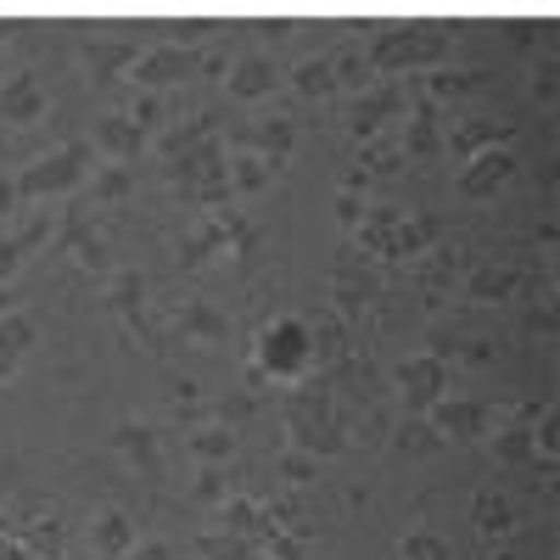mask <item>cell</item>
I'll use <instances>...</instances> for the list:
<instances>
[{"label":"cell","instance_id":"obj_53","mask_svg":"<svg viewBox=\"0 0 560 560\" xmlns=\"http://www.w3.org/2000/svg\"><path fill=\"white\" fill-rule=\"evenodd\" d=\"M459 353L471 359V364H488L493 359V342H459Z\"/></svg>","mask_w":560,"mask_h":560},{"label":"cell","instance_id":"obj_12","mask_svg":"<svg viewBox=\"0 0 560 560\" xmlns=\"http://www.w3.org/2000/svg\"><path fill=\"white\" fill-rule=\"evenodd\" d=\"M275 84H280V68H275L264 51H247V57L230 62V73H224V96H230V102H269V96H275Z\"/></svg>","mask_w":560,"mask_h":560},{"label":"cell","instance_id":"obj_16","mask_svg":"<svg viewBox=\"0 0 560 560\" xmlns=\"http://www.w3.org/2000/svg\"><path fill=\"white\" fill-rule=\"evenodd\" d=\"M45 113H51V96H45V84L34 73H12L0 84V118L7 124H39Z\"/></svg>","mask_w":560,"mask_h":560},{"label":"cell","instance_id":"obj_21","mask_svg":"<svg viewBox=\"0 0 560 560\" xmlns=\"http://www.w3.org/2000/svg\"><path fill=\"white\" fill-rule=\"evenodd\" d=\"M208 140H219V113H213V107L197 113V118H185V124H174V129H163V135H158V152H163L168 163H179V158H191L197 147H208Z\"/></svg>","mask_w":560,"mask_h":560},{"label":"cell","instance_id":"obj_3","mask_svg":"<svg viewBox=\"0 0 560 560\" xmlns=\"http://www.w3.org/2000/svg\"><path fill=\"white\" fill-rule=\"evenodd\" d=\"M454 45V28L443 23H404L393 34H382L376 45H370V68L376 73H432Z\"/></svg>","mask_w":560,"mask_h":560},{"label":"cell","instance_id":"obj_38","mask_svg":"<svg viewBox=\"0 0 560 560\" xmlns=\"http://www.w3.org/2000/svg\"><path fill=\"white\" fill-rule=\"evenodd\" d=\"M197 555L202 560H253V538H236V533H202L197 538Z\"/></svg>","mask_w":560,"mask_h":560},{"label":"cell","instance_id":"obj_26","mask_svg":"<svg viewBox=\"0 0 560 560\" xmlns=\"http://www.w3.org/2000/svg\"><path fill=\"white\" fill-rule=\"evenodd\" d=\"M135 544L140 538H135V522L124 516V510H102V516L90 522V549H96L102 560H124Z\"/></svg>","mask_w":560,"mask_h":560},{"label":"cell","instance_id":"obj_9","mask_svg":"<svg viewBox=\"0 0 560 560\" xmlns=\"http://www.w3.org/2000/svg\"><path fill=\"white\" fill-rule=\"evenodd\" d=\"M510 179H516V152H510V147H493V152L465 158V168L454 174V191H459L465 202H493Z\"/></svg>","mask_w":560,"mask_h":560},{"label":"cell","instance_id":"obj_43","mask_svg":"<svg viewBox=\"0 0 560 560\" xmlns=\"http://www.w3.org/2000/svg\"><path fill=\"white\" fill-rule=\"evenodd\" d=\"M527 90H533V102H538V107H555V96H560V68H555V57H544V62L533 68Z\"/></svg>","mask_w":560,"mask_h":560},{"label":"cell","instance_id":"obj_32","mask_svg":"<svg viewBox=\"0 0 560 560\" xmlns=\"http://www.w3.org/2000/svg\"><path fill=\"white\" fill-rule=\"evenodd\" d=\"M185 448H191L197 465H224L230 454H236V427H219V420H213V427H197Z\"/></svg>","mask_w":560,"mask_h":560},{"label":"cell","instance_id":"obj_31","mask_svg":"<svg viewBox=\"0 0 560 560\" xmlns=\"http://www.w3.org/2000/svg\"><path fill=\"white\" fill-rule=\"evenodd\" d=\"M331 79H337V90H348V96L376 90V68H370V57L359 51V45H342V51L331 57Z\"/></svg>","mask_w":560,"mask_h":560},{"label":"cell","instance_id":"obj_49","mask_svg":"<svg viewBox=\"0 0 560 560\" xmlns=\"http://www.w3.org/2000/svg\"><path fill=\"white\" fill-rule=\"evenodd\" d=\"M124 560H179V555H174V549H168L163 538H147V544H135V549H129Z\"/></svg>","mask_w":560,"mask_h":560},{"label":"cell","instance_id":"obj_18","mask_svg":"<svg viewBox=\"0 0 560 560\" xmlns=\"http://www.w3.org/2000/svg\"><path fill=\"white\" fill-rule=\"evenodd\" d=\"M398 208H387V202H370L364 208V219L353 224V247L364 253V258H382V264H393V230H398Z\"/></svg>","mask_w":560,"mask_h":560},{"label":"cell","instance_id":"obj_19","mask_svg":"<svg viewBox=\"0 0 560 560\" xmlns=\"http://www.w3.org/2000/svg\"><path fill=\"white\" fill-rule=\"evenodd\" d=\"M443 152V118L432 102H420L409 118H404V135H398V158H438Z\"/></svg>","mask_w":560,"mask_h":560},{"label":"cell","instance_id":"obj_33","mask_svg":"<svg viewBox=\"0 0 560 560\" xmlns=\"http://www.w3.org/2000/svg\"><path fill=\"white\" fill-rule=\"evenodd\" d=\"M292 84H298V96L308 102H325V96H337V79H331V57H303L292 68Z\"/></svg>","mask_w":560,"mask_h":560},{"label":"cell","instance_id":"obj_41","mask_svg":"<svg viewBox=\"0 0 560 560\" xmlns=\"http://www.w3.org/2000/svg\"><path fill=\"white\" fill-rule=\"evenodd\" d=\"M308 331H314V370H319V364H331V359L342 353V325H337L331 314L308 319Z\"/></svg>","mask_w":560,"mask_h":560},{"label":"cell","instance_id":"obj_46","mask_svg":"<svg viewBox=\"0 0 560 560\" xmlns=\"http://www.w3.org/2000/svg\"><path fill=\"white\" fill-rule=\"evenodd\" d=\"M202 504H219L224 499V465H202V471H197V488H191Z\"/></svg>","mask_w":560,"mask_h":560},{"label":"cell","instance_id":"obj_17","mask_svg":"<svg viewBox=\"0 0 560 560\" xmlns=\"http://www.w3.org/2000/svg\"><path fill=\"white\" fill-rule=\"evenodd\" d=\"M118 454L135 465L140 477H163V443H158V427H147V420H124V427L113 432Z\"/></svg>","mask_w":560,"mask_h":560},{"label":"cell","instance_id":"obj_40","mask_svg":"<svg viewBox=\"0 0 560 560\" xmlns=\"http://www.w3.org/2000/svg\"><path fill=\"white\" fill-rule=\"evenodd\" d=\"M533 454H544V465H555V454H560V415H555V404H544L533 415Z\"/></svg>","mask_w":560,"mask_h":560},{"label":"cell","instance_id":"obj_22","mask_svg":"<svg viewBox=\"0 0 560 560\" xmlns=\"http://www.w3.org/2000/svg\"><path fill=\"white\" fill-rule=\"evenodd\" d=\"M331 292H337V314H364L376 303V269L370 264H337Z\"/></svg>","mask_w":560,"mask_h":560},{"label":"cell","instance_id":"obj_23","mask_svg":"<svg viewBox=\"0 0 560 560\" xmlns=\"http://www.w3.org/2000/svg\"><path fill=\"white\" fill-rule=\"evenodd\" d=\"M174 331H179V337H191V342H208V348H219V342L230 337V319H224V308H213L208 298H191V303L179 308Z\"/></svg>","mask_w":560,"mask_h":560},{"label":"cell","instance_id":"obj_35","mask_svg":"<svg viewBox=\"0 0 560 560\" xmlns=\"http://www.w3.org/2000/svg\"><path fill=\"white\" fill-rule=\"evenodd\" d=\"M62 247H68L73 264H84V269H102V258H107L102 236H96V230H90L84 219H68V224H62Z\"/></svg>","mask_w":560,"mask_h":560},{"label":"cell","instance_id":"obj_13","mask_svg":"<svg viewBox=\"0 0 560 560\" xmlns=\"http://www.w3.org/2000/svg\"><path fill=\"white\" fill-rule=\"evenodd\" d=\"M404 113V84H376V90H364V96H353V113H348V135L353 140H376L382 124Z\"/></svg>","mask_w":560,"mask_h":560},{"label":"cell","instance_id":"obj_45","mask_svg":"<svg viewBox=\"0 0 560 560\" xmlns=\"http://www.w3.org/2000/svg\"><path fill=\"white\" fill-rule=\"evenodd\" d=\"M280 477H287V482H314V477H319V459L287 448V454H280Z\"/></svg>","mask_w":560,"mask_h":560},{"label":"cell","instance_id":"obj_56","mask_svg":"<svg viewBox=\"0 0 560 560\" xmlns=\"http://www.w3.org/2000/svg\"><path fill=\"white\" fill-rule=\"evenodd\" d=\"M12 34H18V23H7V18H0V45H7Z\"/></svg>","mask_w":560,"mask_h":560},{"label":"cell","instance_id":"obj_8","mask_svg":"<svg viewBox=\"0 0 560 560\" xmlns=\"http://www.w3.org/2000/svg\"><path fill=\"white\" fill-rule=\"evenodd\" d=\"M191 68H197V51H191V45L163 39V45H152V51H140V57H135L129 79L147 90V96H163V90H174V84L191 79Z\"/></svg>","mask_w":560,"mask_h":560},{"label":"cell","instance_id":"obj_27","mask_svg":"<svg viewBox=\"0 0 560 560\" xmlns=\"http://www.w3.org/2000/svg\"><path fill=\"white\" fill-rule=\"evenodd\" d=\"M471 527H477L482 538H510V533L522 527V516H516V504H510L504 493L482 488V493L471 499Z\"/></svg>","mask_w":560,"mask_h":560},{"label":"cell","instance_id":"obj_39","mask_svg":"<svg viewBox=\"0 0 560 560\" xmlns=\"http://www.w3.org/2000/svg\"><path fill=\"white\" fill-rule=\"evenodd\" d=\"M264 185H269V168H264L253 152L230 158V191H236V197H253V191H264Z\"/></svg>","mask_w":560,"mask_h":560},{"label":"cell","instance_id":"obj_29","mask_svg":"<svg viewBox=\"0 0 560 560\" xmlns=\"http://www.w3.org/2000/svg\"><path fill=\"white\" fill-rule=\"evenodd\" d=\"M516 287H522V269H510V264H477L471 280H465V292L477 303H504Z\"/></svg>","mask_w":560,"mask_h":560},{"label":"cell","instance_id":"obj_6","mask_svg":"<svg viewBox=\"0 0 560 560\" xmlns=\"http://www.w3.org/2000/svg\"><path fill=\"white\" fill-rule=\"evenodd\" d=\"M253 247H258V230H253L236 208H224V213H208V224L197 230L191 242H185L179 264L197 269V264H208V258H242V253H253Z\"/></svg>","mask_w":560,"mask_h":560},{"label":"cell","instance_id":"obj_52","mask_svg":"<svg viewBox=\"0 0 560 560\" xmlns=\"http://www.w3.org/2000/svg\"><path fill=\"white\" fill-rule=\"evenodd\" d=\"M23 197H18V179H7V174H0V213H12Z\"/></svg>","mask_w":560,"mask_h":560},{"label":"cell","instance_id":"obj_54","mask_svg":"<svg viewBox=\"0 0 560 560\" xmlns=\"http://www.w3.org/2000/svg\"><path fill=\"white\" fill-rule=\"evenodd\" d=\"M202 73H208V79H224V73H230V62L213 51V57H202Z\"/></svg>","mask_w":560,"mask_h":560},{"label":"cell","instance_id":"obj_51","mask_svg":"<svg viewBox=\"0 0 560 560\" xmlns=\"http://www.w3.org/2000/svg\"><path fill=\"white\" fill-rule=\"evenodd\" d=\"M158 113H163V102H158V96H140V102H135V113H129V118H135V124H140V129H152V124H158Z\"/></svg>","mask_w":560,"mask_h":560},{"label":"cell","instance_id":"obj_11","mask_svg":"<svg viewBox=\"0 0 560 560\" xmlns=\"http://www.w3.org/2000/svg\"><path fill=\"white\" fill-rule=\"evenodd\" d=\"M90 152H96L102 163H135L140 152H147V129H140L129 113H107L96 118V129H90Z\"/></svg>","mask_w":560,"mask_h":560},{"label":"cell","instance_id":"obj_24","mask_svg":"<svg viewBox=\"0 0 560 560\" xmlns=\"http://www.w3.org/2000/svg\"><path fill=\"white\" fill-rule=\"evenodd\" d=\"M34 337H39V331H34L28 314L12 308L7 319H0V382H12L18 370H23V359L34 353Z\"/></svg>","mask_w":560,"mask_h":560},{"label":"cell","instance_id":"obj_42","mask_svg":"<svg viewBox=\"0 0 560 560\" xmlns=\"http://www.w3.org/2000/svg\"><path fill=\"white\" fill-rule=\"evenodd\" d=\"M438 443H443V438L427 427V420H415V415L404 420V427H398V438H393V448H398V454H432Z\"/></svg>","mask_w":560,"mask_h":560},{"label":"cell","instance_id":"obj_2","mask_svg":"<svg viewBox=\"0 0 560 560\" xmlns=\"http://www.w3.org/2000/svg\"><path fill=\"white\" fill-rule=\"evenodd\" d=\"M253 364L264 370V382L275 387H298L314 376V331L303 314H280L258 331V348H253Z\"/></svg>","mask_w":560,"mask_h":560},{"label":"cell","instance_id":"obj_37","mask_svg":"<svg viewBox=\"0 0 560 560\" xmlns=\"http://www.w3.org/2000/svg\"><path fill=\"white\" fill-rule=\"evenodd\" d=\"M420 84H427L432 96H465V90L488 84V73H482V68H471V73H454V68H432V73H420Z\"/></svg>","mask_w":560,"mask_h":560},{"label":"cell","instance_id":"obj_48","mask_svg":"<svg viewBox=\"0 0 560 560\" xmlns=\"http://www.w3.org/2000/svg\"><path fill=\"white\" fill-rule=\"evenodd\" d=\"M364 208H370V202H364V197H353V191H337V219H342V224H348V230H353V224H359V219H364Z\"/></svg>","mask_w":560,"mask_h":560},{"label":"cell","instance_id":"obj_14","mask_svg":"<svg viewBox=\"0 0 560 560\" xmlns=\"http://www.w3.org/2000/svg\"><path fill=\"white\" fill-rule=\"evenodd\" d=\"M236 147H253V158H258L264 168H280V163L298 152V124H292V118H280V113H269L258 129L236 135Z\"/></svg>","mask_w":560,"mask_h":560},{"label":"cell","instance_id":"obj_28","mask_svg":"<svg viewBox=\"0 0 560 560\" xmlns=\"http://www.w3.org/2000/svg\"><path fill=\"white\" fill-rule=\"evenodd\" d=\"M135 68V45H124V39H90L84 45V73H90V84H113L118 73H129Z\"/></svg>","mask_w":560,"mask_h":560},{"label":"cell","instance_id":"obj_30","mask_svg":"<svg viewBox=\"0 0 560 560\" xmlns=\"http://www.w3.org/2000/svg\"><path fill=\"white\" fill-rule=\"evenodd\" d=\"M533 415H538V409H522L516 427H499V432H493V459H499V465H533V459H538V454H533Z\"/></svg>","mask_w":560,"mask_h":560},{"label":"cell","instance_id":"obj_47","mask_svg":"<svg viewBox=\"0 0 560 560\" xmlns=\"http://www.w3.org/2000/svg\"><path fill=\"white\" fill-rule=\"evenodd\" d=\"M23 269V247L18 236H0V287H12V275Z\"/></svg>","mask_w":560,"mask_h":560},{"label":"cell","instance_id":"obj_36","mask_svg":"<svg viewBox=\"0 0 560 560\" xmlns=\"http://www.w3.org/2000/svg\"><path fill=\"white\" fill-rule=\"evenodd\" d=\"M398 560H454V544L432 527H415L398 538Z\"/></svg>","mask_w":560,"mask_h":560},{"label":"cell","instance_id":"obj_5","mask_svg":"<svg viewBox=\"0 0 560 560\" xmlns=\"http://www.w3.org/2000/svg\"><path fill=\"white\" fill-rule=\"evenodd\" d=\"M90 179V140H68L62 152L39 158L18 174V197L23 202H45V197H73Z\"/></svg>","mask_w":560,"mask_h":560},{"label":"cell","instance_id":"obj_20","mask_svg":"<svg viewBox=\"0 0 560 560\" xmlns=\"http://www.w3.org/2000/svg\"><path fill=\"white\" fill-rule=\"evenodd\" d=\"M107 303L124 314L129 331L152 337V331H147V275H140V269H118V275L107 280Z\"/></svg>","mask_w":560,"mask_h":560},{"label":"cell","instance_id":"obj_25","mask_svg":"<svg viewBox=\"0 0 560 560\" xmlns=\"http://www.w3.org/2000/svg\"><path fill=\"white\" fill-rule=\"evenodd\" d=\"M443 147L454 158H477V152H493V147H510V124H488V118H465L459 129L443 135Z\"/></svg>","mask_w":560,"mask_h":560},{"label":"cell","instance_id":"obj_44","mask_svg":"<svg viewBox=\"0 0 560 560\" xmlns=\"http://www.w3.org/2000/svg\"><path fill=\"white\" fill-rule=\"evenodd\" d=\"M522 337L527 342H555V303H533L522 314Z\"/></svg>","mask_w":560,"mask_h":560},{"label":"cell","instance_id":"obj_4","mask_svg":"<svg viewBox=\"0 0 560 560\" xmlns=\"http://www.w3.org/2000/svg\"><path fill=\"white\" fill-rule=\"evenodd\" d=\"M168 168H174V191L191 208L224 213L230 202H236V191H230V152H224V140H208V147H197L191 158H179Z\"/></svg>","mask_w":560,"mask_h":560},{"label":"cell","instance_id":"obj_34","mask_svg":"<svg viewBox=\"0 0 560 560\" xmlns=\"http://www.w3.org/2000/svg\"><path fill=\"white\" fill-rule=\"evenodd\" d=\"M84 185H90V202H124V197L135 191V168H124V163H102Z\"/></svg>","mask_w":560,"mask_h":560},{"label":"cell","instance_id":"obj_10","mask_svg":"<svg viewBox=\"0 0 560 560\" xmlns=\"http://www.w3.org/2000/svg\"><path fill=\"white\" fill-rule=\"evenodd\" d=\"M488 404L482 398H438L432 415H427V427L443 438V443H477L488 438Z\"/></svg>","mask_w":560,"mask_h":560},{"label":"cell","instance_id":"obj_15","mask_svg":"<svg viewBox=\"0 0 560 560\" xmlns=\"http://www.w3.org/2000/svg\"><path fill=\"white\" fill-rule=\"evenodd\" d=\"M213 516H219V533H236V538H253V544L280 527V522H269V510L258 499H247V493H224L213 504Z\"/></svg>","mask_w":560,"mask_h":560},{"label":"cell","instance_id":"obj_7","mask_svg":"<svg viewBox=\"0 0 560 560\" xmlns=\"http://www.w3.org/2000/svg\"><path fill=\"white\" fill-rule=\"evenodd\" d=\"M398 398H404V415H415V420H427L432 415V404L438 398H448V364L443 359H432V353H415V359H404L398 364Z\"/></svg>","mask_w":560,"mask_h":560},{"label":"cell","instance_id":"obj_55","mask_svg":"<svg viewBox=\"0 0 560 560\" xmlns=\"http://www.w3.org/2000/svg\"><path fill=\"white\" fill-rule=\"evenodd\" d=\"M7 314H12V292H7V287H0V319H7Z\"/></svg>","mask_w":560,"mask_h":560},{"label":"cell","instance_id":"obj_1","mask_svg":"<svg viewBox=\"0 0 560 560\" xmlns=\"http://www.w3.org/2000/svg\"><path fill=\"white\" fill-rule=\"evenodd\" d=\"M287 438L308 459H337L348 448L342 420H337V398H331V387H325L319 376L292 387V398H287Z\"/></svg>","mask_w":560,"mask_h":560},{"label":"cell","instance_id":"obj_50","mask_svg":"<svg viewBox=\"0 0 560 560\" xmlns=\"http://www.w3.org/2000/svg\"><path fill=\"white\" fill-rule=\"evenodd\" d=\"M538 34H544V23H510V28H504V39H510V45H522V51H533Z\"/></svg>","mask_w":560,"mask_h":560}]
</instances>
